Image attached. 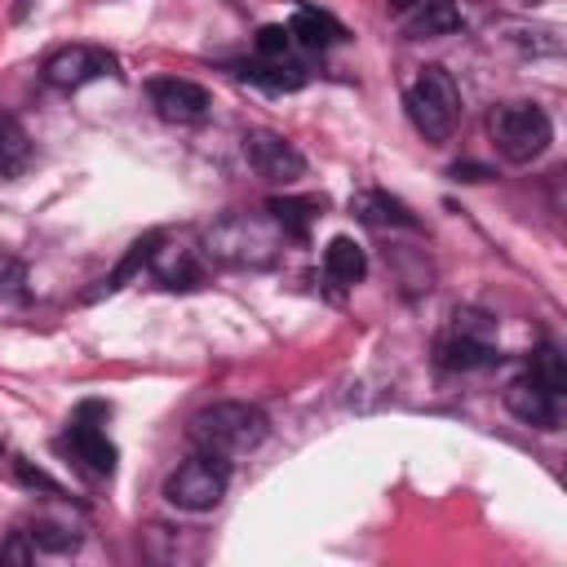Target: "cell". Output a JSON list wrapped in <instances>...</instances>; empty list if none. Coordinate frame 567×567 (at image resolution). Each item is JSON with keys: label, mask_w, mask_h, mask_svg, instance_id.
<instances>
[{"label": "cell", "mask_w": 567, "mask_h": 567, "mask_svg": "<svg viewBox=\"0 0 567 567\" xmlns=\"http://www.w3.org/2000/svg\"><path fill=\"white\" fill-rule=\"evenodd\" d=\"M18 279H22V266L0 248V288H9V284H18Z\"/></svg>", "instance_id": "83f0119b"}, {"label": "cell", "mask_w": 567, "mask_h": 567, "mask_svg": "<svg viewBox=\"0 0 567 567\" xmlns=\"http://www.w3.org/2000/svg\"><path fill=\"white\" fill-rule=\"evenodd\" d=\"M31 164V137L18 124V115L0 111V177H18Z\"/></svg>", "instance_id": "ffe728a7"}, {"label": "cell", "mask_w": 567, "mask_h": 567, "mask_svg": "<svg viewBox=\"0 0 567 567\" xmlns=\"http://www.w3.org/2000/svg\"><path fill=\"white\" fill-rule=\"evenodd\" d=\"M403 106L425 142H447L461 124V89L447 66H421V75L403 93Z\"/></svg>", "instance_id": "3957f363"}, {"label": "cell", "mask_w": 567, "mask_h": 567, "mask_svg": "<svg viewBox=\"0 0 567 567\" xmlns=\"http://www.w3.org/2000/svg\"><path fill=\"white\" fill-rule=\"evenodd\" d=\"M230 487V465L213 452H195L186 456L168 478H164V501L173 509H186V514H204V509H217L221 496Z\"/></svg>", "instance_id": "5b68a950"}, {"label": "cell", "mask_w": 567, "mask_h": 567, "mask_svg": "<svg viewBox=\"0 0 567 567\" xmlns=\"http://www.w3.org/2000/svg\"><path fill=\"white\" fill-rule=\"evenodd\" d=\"M487 133H492L501 159H509V164H532L554 142V124L536 102H501L487 115Z\"/></svg>", "instance_id": "277c9868"}, {"label": "cell", "mask_w": 567, "mask_h": 567, "mask_svg": "<svg viewBox=\"0 0 567 567\" xmlns=\"http://www.w3.org/2000/svg\"><path fill=\"white\" fill-rule=\"evenodd\" d=\"M527 372H532L540 385H549L554 394L567 390V363H563V354H558L554 346H536L532 359H527Z\"/></svg>", "instance_id": "7402d4cb"}, {"label": "cell", "mask_w": 567, "mask_h": 567, "mask_svg": "<svg viewBox=\"0 0 567 567\" xmlns=\"http://www.w3.org/2000/svg\"><path fill=\"white\" fill-rule=\"evenodd\" d=\"M4 558H9V563H27V558H31V549L22 545V532H13V536L0 545V563H4Z\"/></svg>", "instance_id": "4316f807"}, {"label": "cell", "mask_w": 567, "mask_h": 567, "mask_svg": "<svg viewBox=\"0 0 567 567\" xmlns=\"http://www.w3.org/2000/svg\"><path fill=\"white\" fill-rule=\"evenodd\" d=\"M102 75H115V58L106 49H97V44H62L58 53L44 58V80L53 89H62V93L84 89V84H93Z\"/></svg>", "instance_id": "ba28073f"}, {"label": "cell", "mask_w": 567, "mask_h": 567, "mask_svg": "<svg viewBox=\"0 0 567 567\" xmlns=\"http://www.w3.org/2000/svg\"><path fill=\"white\" fill-rule=\"evenodd\" d=\"M266 430H270V421H266L261 408L239 403V399H226V403L199 408L190 416V425H186V439L195 443V452H213V456L230 461V456L252 452L266 439Z\"/></svg>", "instance_id": "7a4b0ae2"}, {"label": "cell", "mask_w": 567, "mask_h": 567, "mask_svg": "<svg viewBox=\"0 0 567 567\" xmlns=\"http://www.w3.org/2000/svg\"><path fill=\"white\" fill-rule=\"evenodd\" d=\"M244 159L257 177L279 182V186H288L306 173V155L284 133H270V128H248L244 133Z\"/></svg>", "instance_id": "8992f818"}, {"label": "cell", "mask_w": 567, "mask_h": 567, "mask_svg": "<svg viewBox=\"0 0 567 567\" xmlns=\"http://www.w3.org/2000/svg\"><path fill=\"white\" fill-rule=\"evenodd\" d=\"M408 4H416V0H390V9H394V13H403Z\"/></svg>", "instance_id": "f546056e"}, {"label": "cell", "mask_w": 567, "mask_h": 567, "mask_svg": "<svg viewBox=\"0 0 567 567\" xmlns=\"http://www.w3.org/2000/svg\"><path fill=\"white\" fill-rule=\"evenodd\" d=\"M323 275H328L337 288H354V284L368 275V252H363V244L350 239V235L328 239V248H323Z\"/></svg>", "instance_id": "9a60e30c"}, {"label": "cell", "mask_w": 567, "mask_h": 567, "mask_svg": "<svg viewBox=\"0 0 567 567\" xmlns=\"http://www.w3.org/2000/svg\"><path fill=\"white\" fill-rule=\"evenodd\" d=\"M13 470H18V478L27 483V487H35V492H49V496H66L62 492V483H53L44 470H35L31 461H13Z\"/></svg>", "instance_id": "d4e9b609"}, {"label": "cell", "mask_w": 567, "mask_h": 567, "mask_svg": "<svg viewBox=\"0 0 567 567\" xmlns=\"http://www.w3.org/2000/svg\"><path fill=\"white\" fill-rule=\"evenodd\" d=\"M399 22L412 40H434V35H447L461 27V9L452 0H416L399 13Z\"/></svg>", "instance_id": "7c38bea8"}, {"label": "cell", "mask_w": 567, "mask_h": 567, "mask_svg": "<svg viewBox=\"0 0 567 567\" xmlns=\"http://www.w3.org/2000/svg\"><path fill=\"white\" fill-rule=\"evenodd\" d=\"M452 177H456V182H487L492 168H487V164H474V159H465V164L456 159V164H452Z\"/></svg>", "instance_id": "484cf974"}, {"label": "cell", "mask_w": 567, "mask_h": 567, "mask_svg": "<svg viewBox=\"0 0 567 567\" xmlns=\"http://www.w3.org/2000/svg\"><path fill=\"white\" fill-rule=\"evenodd\" d=\"M439 363H443V368H456V372L496 368V363H501V350H496L492 341H478V337H461V332H452L447 341H439Z\"/></svg>", "instance_id": "2e32d148"}, {"label": "cell", "mask_w": 567, "mask_h": 567, "mask_svg": "<svg viewBox=\"0 0 567 567\" xmlns=\"http://www.w3.org/2000/svg\"><path fill=\"white\" fill-rule=\"evenodd\" d=\"M35 549H44V554H71L75 545H80V532L75 527H66V523H53V518H40V523H31V532H22Z\"/></svg>", "instance_id": "44dd1931"}, {"label": "cell", "mask_w": 567, "mask_h": 567, "mask_svg": "<svg viewBox=\"0 0 567 567\" xmlns=\"http://www.w3.org/2000/svg\"><path fill=\"white\" fill-rule=\"evenodd\" d=\"M93 408H97V403H80V412H75L71 425H66L62 447L71 452V461H75L89 478H111V474H115V443L106 439L102 425H93Z\"/></svg>", "instance_id": "52a82bcc"}, {"label": "cell", "mask_w": 567, "mask_h": 567, "mask_svg": "<svg viewBox=\"0 0 567 567\" xmlns=\"http://www.w3.org/2000/svg\"><path fill=\"white\" fill-rule=\"evenodd\" d=\"M252 44H257V58H288L292 35H288V27H261Z\"/></svg>", "instance_id": "603a6c76"}, {"label": "cell", "mask_w": 567, "mask_h": 567, "mask_svg": "<svg viewBox=\"0 0 567 567\" xmlns=\"http://www.w3.org/2000/svg\"><path fill=\"white\" fill-rule=\"evenodd\" d=\"M558 399L563 394H554L549 385H540L532 372H523V377H514L505 385V408L523 425H532V430H558Z\"/></svg>", "instance_id": "30bf717a"}, {"label": "cell", "mask_w": 567, "mask_h": 567, "mask_svg": "<svg viewBox=\"0 0 567 567\" xmlns=\"http://www.w3.org/2000/svg\"><path fill=\"white\" fill-rule=\"evenodd\" d=\"M159 239H164V235H159V230H151V235H142L137 244H128V252H124V261L115 266V275L97 279V288H89V292H84V301H97V297H106V292L124 288L142 266H151V252H155V244H159Z\"/></svg>", "instance_id": "ac0fdd59"}, {"label": "cell", "mask_w": 567, "mask_h": 567, "mask_svg": "<svg viewBox=\"0 0 567 567\" xmlns=\"http://www.w3.org/2000/svg\"><path fill=\"white\" fill-rule=\"evenodd\" d=\"M452 332H461V337H478V341H492V319L487 315H478V310H456V328Z\"/></svg>", "instance_id": "cb8c5ba5"}, {"label": "cell", "mask_w": 567, "mask_h": 567, "mask_svg": "<svg viewBox=\"0 0 567 567\" xmlns=\"http://www.w3.org/2000/svg\"><path fill=\"white\" fill-rule=\"evenodd\" d=\"M27 9H31V0H13V18H22Z\"/></svg>", "instance_id": "f1b7e54d"}, {"label": "cell", "mask_w": 567, "mask_h": 567, "mask_svg": "<svg viewBox=\"0 0 567 567\" xmlns=\"http://www.w3.org/2000/svg\"><path fill=\"white\" fill-rule=\"evenodd\" d=\"M266 213L275 217V226L288 235V239H306L310 235V221L319 217V204L315 199H297V195H275L266 204Z\"/></svg>", "instance_id": "d6986e66"}, {"label": "cell", "mask_w": 567, "mask_h": 567, "mask_svg": "<svg viewBox=\"0 0 567 567\" xmlns=\"http://www.w3.org/2000/svg\"><path fill=\"white\" fill-rule=\"evenodd\" d=\"M288 35H292L297 44H306V49H328V44L346 40V27H341L332 13L301 4V9L292 13V22H288Z\"/></svg>", "instance_id": "e0dca14e"}, {"label": "cell", "mask_w": 567, "mask_h": 567, "mask_svg": "<svg viewBox=\"0 0 567 567\" xmlns=\"http://www.w3.org/2000/svg\"><path fill=\"white\" fill-rule=\"evenodd\" d=\"M151 270H155V279L164 288H195L204 279V266L195 261V252L182 248V244H164V239L151 252Z\"/></svg>", "instance_id": "5bb4252c"}, {"label": "cell", "mask_w": 567, "mask_h": 567, "mask_svg": "<svg viewBox=\"0 0 567 567\" xmlns=\"http://www.w3.org/2000/svg\"><path fill=\"white\" fill-rule=\"evenodd\" d=\"M350 213L359 217V221H368V226H377V230H416V217L408 213V204L403 199H394V195H385V190H359L354 199H350Z\"/></svg>", "instance_id": "4fadbf2b"}, {"label": "cell", "mask_w": 567, "mask_h": 567, "mask_svg": "<svg viewBox=\"0 0 567 567\" xmlns=\"http://www.w3.org/2000/svg\"><path fill=\"white\" fill-rule=\"evenodd\" d=\"M235 75L248 80V84H257V89H266V93H297V89L310 80V71H306L301 62H288V58H257V62H244V66H235Z\"/></svg>", "instance_id": "8fae6325"}, {"label": "cell", "mask_w": 567, "mask_h": 567, "mask_svg": "<svg viewBox=\"0 0 567 567\" xmlns=\"http://www.w3.org/2000/svg\"><path fill=\"white\" fill-rule=\"evenodd\" d=\"M146 93H151L155 115L168 120V124H195V120H204L208 106H213L208 89L195 84V80H182V75H159V80L146 84Z\"/></svg>", "instance_id": "9c48e42d"}, {"label": "cell", "mask_w": 567, "mask_h": 567, "mask_svg": "<svg viewBox=\"0 0 567 567\" xmlns=\"http://www.w3.org/2000/svg\"><path fill=\"white\" fill-rule=\"evenodd\" d=\"M288 235L270 213H226L204 230V257L230 270H266L284 257Z\"/></svg>", "instance_id": "6da1fadb"}]
</instances>
